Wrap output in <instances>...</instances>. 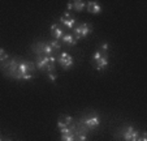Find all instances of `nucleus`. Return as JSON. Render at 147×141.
Segmentation results:
<instances>
[{"label": "nucleus", "mask_w": 147, "mask_h": 141, "mask_svg": "<svg viewBox=\"0 0 147 141\" xmlns=\"http://www.w3.org/2000/svg\"><path fill=\"white\" fill-rule=\"evenodd\" d=\"M34 72H35V64L34 63L26 60H18L16 73L12 78L18 81H29L34 78Z\"/></svg>", "instance_id": "nucleus-1"}, {"label": "nucleus", "mask_w": 147, "mask_h": 141, "mask_svg": "<svg viewBox=\"0 0 147 141\" xmlns=\"http://www.w3.org/2000/svg\"><path fill=\"white\" fill-rule=\"evenodd\" d=\"M139 131H137L133 125H124L117 132V137L120 141H137Z\"/></svg>", "instance_id": "nucleus-2"}, {"label": "nucleus", "mask_w": 147, "mask_h": 141, "mask_svg": "<svg viewBox=\"0 0 147 141\" xmlns=\"http://www.w3.org/2000/svg\"><path fill=\"white\" fill-rule=\"evenodd\" d=\"M57 127L60 129V133H72V132H77V127L74 124V120H73L72 116L65 115V116H60L57 122Z\"/></svg>", "instance_id": "nucleus-3"}, {"label": "nucleus", "mask_w": 147, "mask_h": 141, "mask_svg": "<svg viewBox=\"0 0 147 141\" xmlns=\"http://www.w3.org/2000/svg\"><path fill=\"white\" fill-rule=\"evenodd\" d=\"M56 56H36V68L43 72H53Z\"/></svg>", "instance_id": "nucleus-4"}, {"label": "nucleus", "mask_w": 147, "mask_h": 141, "mask_svg": "<svg viewBox=\"0 0 147 141\" xmlns=\"http://www.w3.org/2000/svg\"><path fill=\"white\" fill-rule=\"evenodd\" d=\"M92 63H94L95 68L98 71H104L107 69L109 61H108V55H107V51L103 50H96L94 54H92Z\"/></svg>", "instance_id": "nucleus-5"}, {"label": "nucleus", "mask_w": 147, "mask_h": 141, "mask_svg": "<svg viewBox=\"0 0 147 141\" xmlns=\"http://www.w3.org/2000/svg\"><path fill=\"white\" fill-rule=\"evenodd\" d=\"M92 33V26L91 24L89 22H83V24H80L77 25L74 29H73V35L76 37V39H83V38H87L90 34Z\"/></svg>", "instance_id": "nucleus-6"}, {"label": "nucleus", "mask_w": 147, "mask_h": 141, "mask_svg": "<svg viewBox=\"0 0 147 141\" xmlns=\"http://www.w3.org/2000/svg\"><path fill=\"white\" fill-rule=\"evenodd\" d=\"M33 51L38 56H53V52H55L48 42H39V43L34 44Z\"/></svg>", "instance_id": "nucleus-7"}, {"label": "nucleus", "mask_w": 147, "mask_h": 141, "mask_svg": "<svg viewBox=\"0 0 147 141\" xmlns=\"http://www.w3.org/2000/svg\"><path fill=\"white\" fill-rule=\"evenodd\" d=\"M81 124L83 127H86L87 129H95L100 125V118L96 114H91V115H87L85 118L81 119Z\"/></svg>", "instance_id": "nucleus-8"}, {"label": "nucleus", "mask_w": 147, "mask_h": 141, "mask_svg": "<svg viewBox=\"0 0 147 141\" xmlns=\"http://www.w3.org/2000/svg\"><path fill=\"white\" fill-rule=\"evenodd\" d=\"M56 61H57L64 69H69L70 67L73 65V63H74L72 55L68 54V52H60L57 55V58H56Z\"/></svg>", "instance_id": "nucleus-9"}, {"label": "nucleus", "mask_w": 147, "mask_h": 141, "mask_svg": "<svg viewBox=\"0 0 147 141\" xmlns=\"http://www.w3.org/2000/svg\"><path fill=\"white\" fill-rule=\"evenodd\" d=\"M60 22L67 29H69V30H73V29H74V26L77 25V20H76L74 17H73L72 14L69 13V12H65V13H63V16L60 17Z\"/></svg>", "instance_id": "nucleus-10"}, {"label": "nucleus", "mask_w": 147, "mask_h": 141, "mask_svg": "<svg viewBox=\"0 0 147 141\" xmlns=\"http://www.w3.org/2000/svg\"><path fill=\"white\" fill-rule=\"evenodd\" d=\"M67 8L69 11H76V12H82L86 8V3L81 1V0H76V1H68Z\"/></svg>", "instance_id": "nucleus-11"}, {"label": "nucleus", "mask_w": 147, "mask_h": 141, "mask_svg": "<svg viewBox=\"0 0 147 141\" xmlns=\"http://www.w3.org/2000/svg\"><path fill=\"white\" fill-rule=\"evenodd\" d=\"M51 35L53 37V39L59 41V39H61L63 35H64V30H63L57 24H52V25H51Z\"/></svg>", "instance_id": "nucleus-12"}, {"label": "nucleus", "mask_w": 147, "mask_h": 141, "mask_svg": "<svg viewBox=\"0 0 147 141\" xmlns=\"http://www.w3.org/2000/svg\"><path fill=\"white\" fill-rule=\"evenodd\" d=\"M86 9L92 14H98L102 12V5L98 1H87L86 3Z\"/></svg>", "instance_id": "nucleus-13"}, {"label": "nucleus", "mask_w": 147, "mask_h": 141, "mask_svg": "<svg viewBox=\"0 0 147 141\" xmlns=\"http://www.w3.org/2000/svg\"><path fill=\"white\" fill-rule=\"evenodd\" d=\"M61 41L64 42L65 44H68V46H76L77 44V39H76V37L73 35L72 33H64V35H63V38H61Z\"/></svg>", "instance_id": "nucleus-14"}, {"label": "nucleus", "mask_w": 147, "mask_h": 141, "mask_svg": "<svg viewBox=\"0 0 147 141\" xmlns=\"http://www.w3.org/2000/svg\"><path fill=\"white\" fill-rule=\"evenodd\" d=\"M61 141H76L74 132H72V133H63V135H61Z\"/></svg>", "instance_id": "nucleus-15"}, {"label": "nucleus", "mask_w": 147, "mask_h": 141, "mask_svg": "<svg viewBox=\"0 0 147 141\" xmlns=\"http://www.w3.org/2000/svg\"><path fill=\"white\" fill-rule=\"evenodd\" d=\"M50 43V46L53 48V51H60L61 50V43L59 41H56V39H52L51 42H48Z\"/></svg>", "instance_id": "nucleus-16"}, {"label": "nucleus", "mask_w": 147, "mask_h": 141, "mask_svg": "<svg viewBox=\"0 0 147 141\" xmlns=\"http://www.w3.org/2000/svg\"><path fill=\"white\" fill-rule=\"evenodd\" d=\"M9 55L7 54L5 50H3V48H0V63H5L7 60H8Z\"/></svg>", "instance_id": "nucleus-17"}, {"label": "nucleus", "mask_w": 147, "mask_h": 141, "mask_svg": "<svg viewBox=\"0 0 147 141\" xmlns=\"http://www.w3.org/2000/svg\"><path fill=\"white\" fill-rule=\"evenodd\" d=\"M137 141H147V135H146V132H142V133H139V136H138V140Z\"/></svg>", "instance_id": "nucleus-18"}, {"label": "nucleus", "mask_w": 147, "mask_h": 141, "mask_svg": "<svg viewBox=\"0 0 147 141\" xmlns=\"http://www.w3.org/2000/svg\"><path fill=\"white\" fill-rule=\"evenodd\" d=\"M47 75H48V78H50L51 81H53V82H55V81H56V73L55 72H48Z\"/></svg>", "instance_id": "nucleus-19"}, {"label": "nucleus", "mask_w": 147, "mask_h": 141, "mask_svg": "<svg viewBox=\"0 0 147 141\" xmlns=\"http://www.w3.org/2000/svg\"><path fill=\"white\" fill-rule=\"evenodd\" d=\"M5 141H12V140H5Z\"/></svg>", "instance_id": "nucleus-20"}, {"label": "nucleus", "mask_w": 147, "mask_h": 141, "mask_svg": "<svg viewBox=\"0 0 147 141\" xmlns=\"http://www.w3.org/2000/svg\"><path fill=\"white\" fill-rule=\"evenodd\" d=\"M0 141H1V138H0Z\"/></svg>", "instance_id": "nucleus-21"}, {"label": "nucleus", "mask_w": 147, "mask_h": 141, "mask_svg": "<svg viewBox=\"0 0 147 141\" xmlns=\"http://www.w3.org/2000/svg\"><path fill=\"white\" fill-rule=\"evenodd\" d=\"M76 141H77V140H76Z\"/></svg>", "instance_id": "nucleus-22"}]
</instances>
